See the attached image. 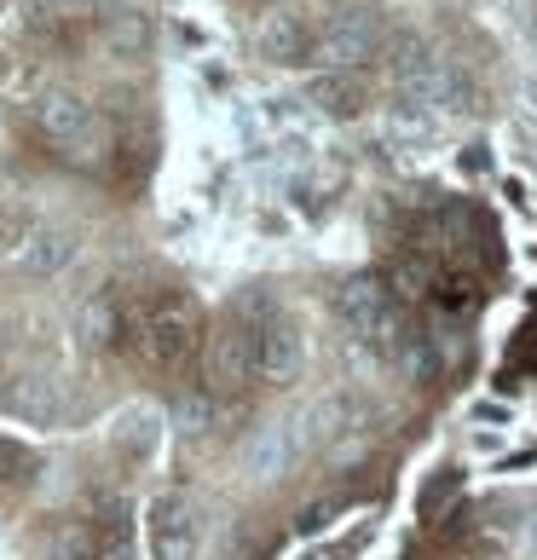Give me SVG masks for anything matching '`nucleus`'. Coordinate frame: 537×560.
I'll return each instance as SVG.
<instances>
[{
	"instance_id": "obj_1",
	"label": "nucleus",
	"mask_w": 537,
	"mask_h": 560,
	"mask_svg": "<svg viewBox=\"0 0 537 560\" xmlns=\"http://www.w3.org/2000/svg\"><path fill=\"white\" fill-rule=\"evenodd\" d=\"M121 341L151 376H179L202 341V313L185 289H156L139 306H121Z\"/></svg>"
},
{
	"instance_id": "obj_2",
	"label": "nucleus",
	"mask_w": 537,
	"mask_h": 560,
	"mask_svg": "<svg viewBox=\"0 0 537 560\" xmlns=\"http://www.w3.org/2000/svg\"><path fill=\"white\" fill-rule=\"evenodd\" d=\"M30 116H35V133L47 139L52 151L70 162V168H105L110 151H116V133L105 128V116H98L75 88L35 93V110Z\"/></svg>"
},
{
	"instance_id": "obj_3",
	"label": "nucleus",
	"mask_w": 537,
	"mask_h": 560,
	"mask_svg": "<svg viewBox=\"0 0 537 560\" xmlns=\"http://www.w3.org/2000/svg\"><path fill=\"white\" fill-rule=\"evenodd\" d=\"M387 52V75H394V93H405L410 105H428V110H451V116H468V110H480V88L451 65V58L440 52H428L417 35H405L394 40V47H382Z\"/></svg>"
},
{
	"instance_id": "obj_4",
	"label": "nucleus",
	"mask_w": 537,
	"mask_h": 560,
	"mask_svg": "<svg viewBox=\"0 0 537 560\" xmlns=\"http://www.w3.org/2000/svg\"><path fill=\"white\" fill-rule=\"evenodd\" d=\"M237 318L249 324V341H255V382L266 387H289L306 364V336L301 324L283 313V306L266 295V289H249L237 301Z\"/></svg>"
},
{
	"instance_id": "obj_5",
	"label": "nucleus",
	"mask_w": 537,
	"mask_h": 560,
	"mask_svg": "<svg viewBox=\"0 0 537 560\" xmlns=\"http://www.w3.org/2000/svg\"><path fill=\"white\" fill-rule=\"evenodd\" d=\"M336 313L341 324L353 329V341H364L376 359H399L405 352V318H399V295L387 289V278L376 272H359L336 289Z\"/></svg>"
},
{
	"instance_id": "obj_6",
	"label": "nucleus",
	"mask_w": 537,
	"mask_h": 560,
	"mask_svg": "<svg viewBox=\"0 0 537 560\" xmlns=\"http://www.w3.org/2000/svg\"><path fill=\"white\" fill-rule=\"evenodd\" d=\"M382 47H387V30H382L376 12L370 7H336L313 30V40H306V58L324 70H364L370 58H382Z\"/></svg>"
},
{
	"instance_id": "obj_7",
	"label": "nucleus",
	"mask_w": 537,
	"mask_h": 560,
	"mask_svg": "<svg viewBox=\"0 0 537 560\" xmlns=\"http://www.w3.org/2000/svg\"><path fill=\"white\" fill-rule=\"evenodd\" d=\"M255 387V341L243 318H225L202 336V393L209 399H237Z\"/></svg>"
},
{
	"instance_id": "obj_8",
	"label": "nucleus",
	"mask_w": 537,
	"mask_h": 560,
	"mask_svg": "<svg viewBox=\"0 0 537 560\" xmlns=\"http://www.w3.org/2000/svg\"><path fill=\"white\" fill-rule=\"evenodd\" d=\"M202 544V509L185 491H168L151 503V555L156 560H197Z\"/></svg>"
},
{
	"instance_id": "obj_9",
	"label": "nucleus",
	"mask_w": 537,
	"mask_h": 560,
	"mask_svg": "<svg viewBox=\"0 0 537 560\" xmlns=\"http://www.w3.org/2000/svg\"><path fill=\"white\" fill-rule=\"evenodd\" d=\"M70 260H75V237L65 232V225H35L30 220V232L7 248V266H12L17 278H30V283L58 278Z\"/></svg>"
},
{
	"instance_id": "obj_10",
	"label": "nucleus",
	"mask_w": 537,
	"mask_h": 560,
	"mask_svg": "<svg viewBox=\"0 0 537 560\" xmlns=\"http://www.w3.org/2000/svg\"><path fill=\"white\" fill-rule=\"evenodd\" d=\"M353 417H359V405L347 399V393H324L318 405H306L295 422H289V440H295V451L306 456V451H324L329 440H341L347 428H353Z\"/></svg>"
},
{
	"instance_id": "obj_11",
	"label": "nucleus",
	"mask_w": 537,
	"mask_h": 560,
	"mask_svg": "<svg viewBox=\"0 0 537 560\" xmlns=\"http://www.w3.org/2000/svg\"><path fill=\"white\" fill-rule=\"evenodd\" d=\"M306 40H313V30H306L301 12H289V7L260 12V24H255L260 58H272V65H306Z\"/></svg>"
},
{
	"instance_id": "obj_12",
	"label": "nucleus",
	"mask_w": 537,
	"mask_h": 560,
	"mask_svg": "<svg viewBox=\"0 0 537 560\" xmlns=\"http://www.w3.org/2000/svg\"><path fill=\"white\" fill-rule=\"evenodd\" d=\"M75 347L81 352L121 347V301L110 295V289H98V295H87V301L75 306Z\"/></svg>"
},
{
	"instance_id": "obj_13",
	"label": "nucleus",
	"mask_w": 537,
	"mask_h": 560,
	"mask_svg": "<svg viewBox=\"0 0 537 560\" xmlns=\"http://www.w3.org/2000/svg\"><path fill=\"white\" fill-rule=\"evenodd\" d=\"M301 463V451H295V440H289V422H278V428H260L249 445H243V468L255 474V480H283L289 468Z\"/></svg>"
},
{
	"instance_id": "obj_14",
	"label": "nucleus",
	"mask_w": 537,
	"mask_h": 560,
	"mask_svg": "<svg viewBox=\"0 0 537 560\" xmlns=\"http://www.w3.org/2000/svg\"><path fill=\"white\" fill-rule=\"evenodd\" d=\"M306 93H313V105L324 116H359L370 105V81L359 70H324Z\"/></svg>"
},
{
	"instance_id": "obj_15",
	"label": "nucleus",
	"mask_w": 537,
	"mask_h": 560,
	"mask_svg": "<svg viewBox=\"0 0 537 560\" xmlns=\"http://www.w3.org/2000/svg\"><path fill=\"white\" fill-rule=\"evenodd\" d=\"M105 47L116 58H144L151 52V12H139V7H116L105 18Z\"/></svg>"
},
{
	"instance_id": "obj_16",
	"label": "nucleus",
	"mask_w": 537,
	"mask_h": 560,
	"mask_svg": "<svg viewBox=\"0 0 537 560\" xmlns=\"http://www.w3.org/2000/svg\"><path fill=\"white\" fill-rule=\"evenodd\" d=\"M40 560H98V532L87 521H58L47 532V549Z\"/></svg>"
},
{
	"instance_id": "obj_17",
	"label": "nucleus",
	"mask_w": 537,
	"mask_h": 560,
	"mask_svg": "<svg viewBox=\"0 0 537 560\" xmlns=\"http://www.w3.org/2000/svg\"><path fill=\"white\" fill-rule=\"evenodd\" d=\"M174 422H179V433L185 440H209V433L220 428V399H209V393H185V399L174 405Z\"/></svg>"
},
{
	"instance_id": "obj_18",
	"label": "nucleus",
	"mask_w": 537,
	"mask_h": 560,
	"mask_svg": "<svg viewBox=\"0 0 537 560\" xmlns=\"http://www.w3.org/2000/svg\"><path fill=\"white\" fill-rule=\"evenodd\" d=\"M116 445L133 456V463H144V456L156 451V410H128V417L116 422Z\"/></svg>"
},
{
	"instance_id": "obj_19",
	"label": "nucleus",
	"mask_w": 537,
	"mask_h": 560,
	"mask_svg": "<svg viewBox=\"0 0 537 560\" xmlns=\"http://www.w3.org/2000/svg\"><path fill=\"white\" fill-rule=\"evenodd\" d=\"M7 399H12V410H24V417H35V422H47V417H52L47 382H35V376H24V382H17V387L7 393Z\"/></svg>"
},
{
	"instance_id": "obj_20",
	"label": "nucleus",
	"mask_w": 537,
	"mask_h": 560,
	"mask_svg": "<svg viewBox=\"0 0 537 560\" xmlns=\"http://www.w3.org/2000/svg\"><path fill=\"white\" fill-rule=\"evenodd\" d=\"M336 509H341V503H329V497H324V503H313V509H301V514H295V532H301V537H306V532H324L329 521H336Z\"/></svg>"
},
{
	"instance_id": "obj_21",
	"label": "nucleus",
	"mask_w": 537,
	"mask_h": 560,
	"mask_svg": "<svg viewBox=\"0 0 537 560\" xmlns=\"http://www.w3.org/2000/svg\"><path fill=\"white\" fill-rule=\"evenodd\" d=\"M24 468H30V456L17 451L12 440H0V480H17V474H24Z\"/></svg>"
},
{
	"instance_id": "obj_22",
	"label": "nucleus",
	"mask_w": 537,
	"mask_h": 560,
	"mask_svg": "<svg viewBox=\"0 0 537 560\" xmlns=\"http://www.w3.org/2000/svg\"><path fill=\"white\" fill-rule=\"evenodd\" d=\"M98 560H139V549L128 544V532H121V537H110V544L98 549Z\"/></svg>"
},
{
	"instance_id": "obj_23",
	"label": "nucleus",
	"mask_w": 537,
	"mask_h": 560,
	"mask_svg": "<svg viewBox=\"0 0 537 560\" xmlns=\"http://www.w3.org/2000/svg\"><path fill=\"white\" fill-rule=\"evenodd\" d=\"M98 7V0H58V12H65V18H87Z\"/></svg>"
},
{
	"instance_id": "obj_24",
	"label": "nucleus",
	"mask_w": 537,
	"mask_h": 560,
	"mask_svg": "<svg viewBox=\"0 0 537 560\" xmlns=\"http://www.w3.org/2000/svg\"><path fill=\"white\" fill-rule=\"evenodd\" d=\"M526 544L537 549V514H532V521H526Z\"/></svg>"
},
{
	"instance_id": "obj_25",
	"label": "nucleus",
	"mask_w": 537,
	"mask_h": 560,
	"mask_svg": "<svg viewBox=\"0 0 537 560\" xmlns=\"http://www.w3.org/2000/svg\"><path fill=\"white\" fill-rule=\"evenodd\" d=\"M306 560H336V555H306Z\"/></svg>"
}]
</instances>
